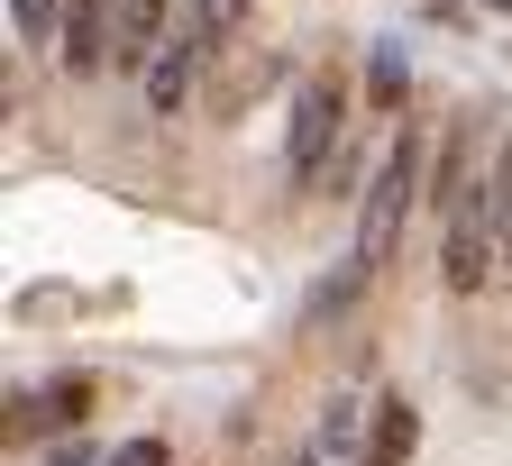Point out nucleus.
Masks as SVG:
<instances>
[{
  "label": "nucleus",
  "instance_id": "f257e3e1",
  "mask_svg": "<svg viewBox=\"0 0 512 466\" xmlns=\"http://www.w3.org/2000/svg\"><path fill=\"white\" fill-rule=\"evenodd\" d=\"M503 275V220H494V192L485 183H467L458 202H448V229H439V284L448 293H485Z\"/></svg>",
  "mask_w": 512,
  "mask_h": 466
},
{
  "label": "nucleus",
  "instance_id": "f03ea898",
  "mask_svg": "<svg viewBox=\"0 0 512 466\" xmlns=\"http://www.w3.org/2000/svg\"><path fill=\"white\" fill-rule=\"evenodd\" d=\"M421 165H430V156H421V138L403 128V138L384 147V165H375V192L357 202V256H366V265H384V256L403 247V220H412V202H421Z\"/></svg>",
  "mask_w": 512,
  "mask_h": 466
},
{
  "label": "nucleus",
  "instance_id": "7ed1b4c3",
  "mask_svg": "<svg viewBox=\"0 0 512 466\" xmlns=\"http://www.w3.org/2000/svg\"><path fill=\"white\" fill-rule=\"evenodd\" d=\"M339 128H348V83L320 64V74H302V92H293V128H284V165H293V183L330 174Z\"/></svg>",
  "mask_w": 512,
  "mask_h": 466
},
{
  "label": "nucleus",
  "instance_id": "20e7f679",
  "mask_svg": "<svg viewBox=\"0 0 512 466\" xmlns=\"http://www.w3.org/2000/svg\"><path fill=\"white\" fill-rule=\"evenodd\" d=\"M119 64V0H64V28H55V74H110Z\"/></svg>",
  "mask_w": 512,
  "mask_h": 466
},
{
  "label": "nucleus",
  "instance_id": "39448f33",
  "mask_svg": "<svg viewBox=\"0 0 512 466\" xmlns=\"http://www.w3.org/2000/svg\"><path fill=\"white\" fill-rule=\"evenodd\" d=\"M174 37H183L174 28V0H119V64H138V74H147Z\"/></svg>",
  "mask_w": 512,
  "mask_h": 466
},
{
  "label": "nucleus",
  "instance_id": "423d86ee",
  "mask_svg": "<svg viewBox=\"0 0 512 466\" xmlns=\"http://www.w3.org/2000/svg\"><path fill=\"white\" fill-rule=\"evenodd\" d=\"M412 448H421V412L403 403V393H384V403H375V430H366V448H357V466H412Z\"/></svg>",
  "mask_w": 512,
  "mask_h": 466
},
{
  "label": "nucleus",
  "instance_id": "0eeeda50",
  "mask_svg": "<svg viewBox=\"0 0 512 466\" xmlns=\"http://www.w3.org/2000/svg\"><path fill=\"white\" fill-rule=\"evenodd\" d=\"M74 421H92V375H55L19 403V430H74Z\"/></svg>",
  "mask_w": 512,
  "mask_h": 466
},
{
  "label": "nucleus",
  "instance_id": "6e6552de",
  "mask_svg": "<svg viewBox=\"0 0 512 466\" xmlns=\"http://www.w3.org/2000/svg\"><path fill=\"white\" fill-rule=\"evenodd\" d=\"M192 64H202V46H192V37H174V46H165V55L147 64V110H156V119H165V110L183 101V83H192Z\"/></svg>",
  "mask_w": 512,
  "mask_h": 466
},
{
  "label": "nucleus",
  "instance_id": "1a4fd4ad",
  "mask_svg": "<svg viewBox=\"0 0 512 466\" xmlns=\"http://www.w3.org/2000/svg\"><path fill=\"white\" fill-rule=\"evenodd\" d=\"M238 19H247V0H192V19H183V37H192V46L211 55V46H220V37L238 28Z\"/></svg>",
  "mask_w": 512,
  "mask_h": 466
},
{
  "label": "nucleus",
  "instance_id": "9d476101",
  "mask_svg": "<svg viewBox=\"0 0 512 466\" xmlns=\"http://www.w3.org/2000/svg\"><path fill=\"white\" fill-rule=\"evenodd\" d=\"M366 275H375V265H366V256H348V265H339V275H330V284H320V293H311V302H302V320H330V311H348V302H357V284H366Z\"/></svg>",
  "mask_w": 512,
  "mask_h": 466
},
{
  "label": "nucleus",
  "instance_id": "9b49d317",
  "mask_svg": "<svg viewBox=\"0 0 512 466\" xmlns=\"http://www.w3.org/2000/svg\"><path fill=\"white\" fill-rule=\"evenodd\" d=\"M10 28H19V46H55L64 0H10Z\"/></svg>",
  "mask_w": 512,
  "mask_h": 466
},
{
  "label": "nucleus",
  "instance_id": "f8f14e48",
  "mask_svg": "<svg viewBox=\"0 0 512 466\" xmlns=\"http://www.w3.org/2000/svg\"><path fill=\"white\" fill-rule=\"evenodd\" d=\"M348 439H357V393H339V403H330V412H320V439H311V457H320V466H330V457H339Z\"/></svg>",
  "mask_w": 512,
  "mask_h": 466
},
{
  "label": "nucleus",
  "instance_id": "ddd939ff",
  "mask_svg": "<svg viewBox=\"0 0 512 466\" xmlns=\"http://www.w3.org/2000/svg\"><path fill=\"white\" fill-rule=\"evenodd\" d=\"M403 83H412V74H403V46H375V55H366V92H375V101H403Z\"/></svg>",
  "mask_w": 512,
  "mask_h": 466
},
{
  "label": "nucleus",
  "instance_id": "4468645a",
  "mask_svg": "<svg viewBox=\"0 0 512 466\" xmlns=\"http://www.w3.org/2000/svg\"><path fill=\"white\" fill-rule=\"evenodd\" d=\"M101 466H174V457H165V439H128V448H110Z\"/></svg>",
  "mask_w": 512,
  "mask_h": 466
},
{
  "label": "nucleus",
  "instance_id": "2eb2a0df",
  "mask_svg": "<svg viewBox=\"0 0 512 466\" xmlns=\"http://www.w3.org/2000/svg\"><path fill=\"white\" fill-rule=\"evenodd\" d=\"M284 466H320V457H311V448H302V457H284Z\"/></svg>",
  "mask_w": 512,
  "mask_h": 466
}]
</instances>
